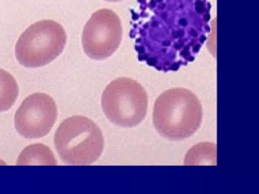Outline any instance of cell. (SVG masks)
I'll return each mask as SVG.
<instances>
[{"label":"cell","instance_id":"10","mask_svg":"<svg viewBox=\"0 0 259 194\" xmlns=\"http://www.w3.org/2000/svg\"><path fill=\"white\" fill-rule=\"evenodd\" d=\"M106 1H108V2H119V1H122V0H106Z\"/></svg>","mask_w":259,"mask_h":194},{"label":"cell","instance_id":"4","mask_svg":"<svg viewBox=\"0 0 259 194\" xmlns=\"http://www.w3.org/2000/svg\"><path fill=\"white\" fill-rule=\"evenodd\" d=\"M64 27L54 20H41L31 24L18 39L16 56L27 68L45 66L61 55L66 45Z\"/></svg>","mask_w":259,"mask_h":194},{"label":"cell","instance_id":"9","mask_svg":"<svg viewBox=\"0 0 259 194\" xmlns=\"http://www.w3.org/2000/svg\"><path fill=\"white\" fill-rule=\"evenodd\" d=\"M19 96V86L10 73L0 68V112L11 109Z\"/></svg>","mask_w":259,"mask_h":194},{"label":"cell","instance_id":"2","mask_svg":"<svg viewBox=\"0 0 259 194\" xmlns=\"http://www.w3.org/2000/svg\"><path fill=\"white\" fill-rule=\"evenodd\" d=\"M202 118L201 102L185 88L168 89L154 103V127L161 136L171 140L192 136L199 129Z\"/></svg>","mask_w":259,"mask_h":194},{"label":"cell","instance_id":"6","mask_svg":"<svg viewBox=\"0 0 259 194\" xmlns=\"http://www.w3.org/2000/svg\"><path fill=\"white\" fill-rule=\"evenodd\" d=\"M122 39L119 17L110 9L95 12L83 30V50L89 58L102 60L111 56L119 48Z\"/></svg>","mask_w":259,"mask_h":194},{"label":"cell","instance_id":"5","mask_svg":"<svg viewBox=\"0 0 259 194\" xmlns=\"http://www.w3.org/2000/svg\"><path fill=\"white\" fill-rule=\"evenodd\" d=\"M101 105L106 117L112 123L122 127H133L146 116L148 94L139 82L120 77L107 85Z\"/></svg>","mask_w":259,"mask_h":194},{"label":"cell","instance_id":"3","mask_svg":"<svg viewBox=\"0 0 259 194\" xmlns=\"http://www.w3.org/2000/svg\"><path fill=\"white\" fill-rule=\"evenodd\" d=\"M54 143L65 163L89 165L96 162L102 154L104 139L101 129L92 120L75 115L59 126Z\"/></svg>","mask_w":259,"mask_h":194},{"label":"cell","instance_id":"7","mask_svg":"<svg viewBox=\"0 0 259 194\" xmlns=\"http://www.w3.org/2000/svg\"><path fill=\"white\" fill-rule=\"evenodd\" d=\"M57 115L54 99L48 94L37 92L22 102L15 115V127L23 137H43L54 127Z\"/></svg>","mask_w":259,"mask_h":194},{"label":"cell","instance_id":"8","mask_svg":"<svg viewBox=\"0 0 259 194\" xmlns=\"http://www.w3.org/2000/svg\"><path fill=\"white\" fill-rule=\"evenodd\" d=\"M57 162L49 147L44 144L28 146L19 156L18 165H55Z\"/></svg>","mask_w":259,"mask_h":194},{"label":"cell","instance_id":"1","mask_svg":"<svg viewBox=\"0 0 259 194\" xmlns=\"http://www.w3.org/2000/svg\"><path fill=\"white\" fill-rule=\"evenodd\" d=\"M133 11L136 48L146 57H192L210 30L208 0H138Z\"/></svg>","mask_w":259,"mask_h":194}]
</instances>
